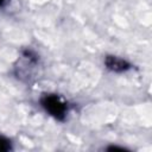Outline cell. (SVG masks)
Wrapping results in <instances>:
<instances>
[{
	"mask_svg": "<svg viewBox=\"0 0 152 152\" xmlns=\"http://www.w3.org/2000/svg\"><path fill=\"white\" fill-rule=\"evenodd\" d=\"M10 148H11L10 141H8L6 138H4V137L0 135V151H1V152H2V151H8Z\"/></svg>",
	"mask_w": 152,
	"mask_h": 152,
	"instance_id": "3",
	"label": "cell"
},
{
	"mask_svg": "<svg viewBox=\"0 0 152 152\" xmlns=\"http://www.w3.org/2000/svg\"><path fill=\"white\" fill-rule=\"evenodd\" d=\"M107 68L112 71H115V72H122V71H126L129 69V64L122 59V58H119L116 56H107L106 57V61H104Z\"/></svg>",
	"mask_w": 152,
	"mask_h": 152,
	"instance_id": "2",
	"label": "cell"
},
{
	"mask_svg": "<svg viewBox=\"0 0 152 152\" xmlns=\"http://www.w3.org/2000/svg\"><path fill=\"white\" fill-rule=\"evenodd\" d=\"M6 1H7V0H0V6H2V5L6 2Z\"/></svg>",
	"mask_w": 152,
	"mask_h": 152,
	"instance_id": "4",
	"label": "cell"
},
{
	"mask_svg": "<svg viewBox=\"0 0 152 152\" xmlns=\"http://www.w3.org/2000/svg\"><path fill=\"white\" fill-rule=\"evenodd\" d=\"M42 104L43 107L46 109V112H49L52 116H55L56 119H64L65 114H66V103L57 95H45L42 99Z\"/></svg>",
	"mask_w": 152,
	"mask_h": 152,
	"instance_id": "1",
	"label": "cell"
}]
</instances>
